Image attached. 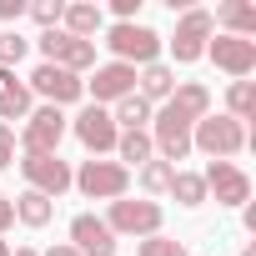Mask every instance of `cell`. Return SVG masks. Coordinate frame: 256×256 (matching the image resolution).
<instances>
[{"mask_svg":"<svg viewBox=\"0 0 256 256\" xmlns=\"http://www.w3.org/2000/svg\"><path fill=\"white\" fill-rule=\"evenodd\" d=\"M0 256H10V241H6V236H0Z\"/></svg>","mask_w":256,"mask_h":256,"instance_id":"e575fe53","label":"cell"},{"mask_svg":"<svg viewBox=\"0 0 256 256\" xmlns=\"http://www.w3.org/2000/svg\"><path fill=\"white\" fill-rule=\"evenodd\" d=\"M171 176H176V166H166L161 156H156V161H146V166L136 171V181H141L146 201H151V196H166V191H171Z\"/></svg>","mask_w":256,"mask_h":256,"instance_id":"d4e9b609","label":"cell"},{"mask_svg":"<svg viewBox=\"0 0 256 256\" xmlns=\"http://www.w3.org/2000/svg\"><path fill=\"white\" fill-rule=\"evenodd\" d=\"M10 226H16V206H10V196H6V191H0V236H6Z\"/></svg>","mask_w":256,"mask_h":256,"instance_id":"4dcf8cb0","label":"cell"},{"mask_svg":"<svg viewBox=\"0 0 256 256\" xmlns=\"http://www.w3.org/2000/svg\"><path fill=\"white\" fill-rule=\"evenodd\" d=\"M116 161H120L126 171H141L146 161H156L151 131H120V136H116Z\"/></svg>","mask_w":256,"mask_h":256,"instance_id":"ffe728a7","label":"cell"},{"mask_svg":"<svg viewBox=\"0 0 256 256\" xmlns=\"http://www.w3.org/2000/svg\"><path fill=\"white\" fill-rule=\"evenodd\" d=\"M246 146H251L246 126L231 120L226 110H221V116H206V120L191 126V151H201V156H211V161H231V156H241Z\"/></svg>","mask_w":256,"mask_h":256,"instance_id":"7a4b0ae2","label":"cell"},{"mask_svg":"<svg viewBox=\"0 0 256 256\" xmlns=\"http://www.w3.org/2000/svg\"><path fill=\"white\" fill-rule=\"evenodd\" d=\"M70 246L80 251V256H116V236H110V226L96 216V211H80V216H70Z\"/></svg>","mask_w":256,"mask_h":256,"instance_id":"5bb4252c","label":"cell"},{"mask_svg":"<svg viewBox=\"0 0 256 256\" xmlns=\"http://www.w3.org/2000/svg\"><path fill=\"white\" fill-rule=\"evenodd\" d=\"M40 256H80V251H76V246H70V241H56V246H46V251H40Z\"/></svg>","mask_w":256,"mask_h":256,"instance_id":"d6a6232c","label":"cell"},{"mask_svg":"<svg viewBox=\"0 0 256 256\" xmlns=\"http://www.w3.org/2000/svg\"><path fill=\"white\" fill-rule=\"evenodd\" d=\"M206 60L231 76V80H251L256 70V40H241V36H211L206 40Z\"/></svg>","mask_w":256,"mask_h":256,"instance_id":"9c48e42d","label":"cell"},{"mask_svg":"<svg viewBox=\"0 0 256 256\" xmlns=\"http://www.w3.org/2000/svg\"><path fill=\"white\" fill-rule=\"evenodd\" d=\"M66 131H70V120H66V110H56V106H36L26 120H20V156H60V141H66Z\"/></svg>","mask_w":256,"mask_h":256,"instance_id":"3957f363","label":"cell"},{"mask_svg":"<svg viewBox=\"0 0 256 256\" xmlns=\"http://www.w3.org/2000/svg\"><path fill=\"white\" fill-rule=\"evenodd\" d=\"M166 196H176V206H186V211H191V206H206V181H201L196 171H181V166H176Z\"/></svg>","mask_w":256,"mask_h":256,"instance_id":"cb8c5ba5","label":"cell"},{"mask_svg":"<svg viewBox=\"0 0 256 256\" xmlns=\"http://www.w3.org/2000/svg\"><path fill=\"white\" fill-rule=\"evenodd\" d=\"M106 226H110V236L120 241V236H136V241H146V236H161V226H166V211L156 206V201H131V196H120V201H110V211L100 216Z\"/></svg>","mask_w":256,"mask_h":256,"instance_id":"277c9868","label":"cell"},{"mask_svg":"<svg viewBox=\"0 0 256 256\" xmlns=\"http://www.w3.org/2000/svg\"><path fill=\"white\" fill-rule=\"evenodd\" d=\"M211 26H216V36L256 40V6H251V0H221V6L211 10Z\"/></svg>","mask_w":256,"mask_h":256,"instance_id":"9a60e30c","label":"cell"},{"mask_svg":"<svg viewBox=\"0 0 256 256\" xmlns=\"http://www.w3.org/2000/svg\"><path fill=\"white\" fill-rule=\"evenodd\" d=\"M110 16H116V26L136 20V16H141V0H110Z\"/></svg>","mask_w":256,"mask_h":256,"instance_id":"f546056e","label":"cell"},{"mask_svg":"<svg viewBox=\"0 0 256 256\" xmlns=\"http://www.w3.org/2000/svg\"><path fill=\"white\" fill-rule=\"evenodd\" d=\"M26 16H30L40 30H56V26H60V16H66V0H30Z\"/></svg>","mask_w":256,"mask_h":256,"instance_id":"484cf974","label":"cell"},{"mask_svg":"<svg viewBox=\"0 0 256 256\" xmlns=\"http://www.w3.org/2000/svg\"><path fill=\"white\" fill-rule=\"evenodd\" d=\"M30 110H36L30 86H26L16 70H6V66H0V120H6V126H16V120H26Z\"/></svg>","mask_w":256,"mask_h":256,"instance_id":"2e32d148","label":"cell"},{"mask_svg":"<svg viewBox=\"0 0 256 256\" xmlns=\"http://www.w3.org/2000/svg\"><path fill=\"white\" fill-rule=\"evenodd\" d=\"M171 90H176V66L156 60V66H141V70H136V96H141V100L166 106V100H171Z\"/></svg>","mask_w":256,"mask_h":256,"instance_id":"e0dca14e","label":"cell"},{"mask_svg":"<svg viewBox=\"0 0 256 256\" xmlns=\"http://www.w3.org/2000/svg\"><path fill=\"white\" fill-rule=\"evenodd\" d=\"M211 36H216V26H211V10H206V6L181 10L176 36L166 40V46H171V60H176V66H196V60L206 56V40H211Z\"/></svg>","mask_w":256,"mask_h":256,"instance_id":"8992f818","label":"cell"},{"mask_svg":"<svg viewBox=\"0 0 256 256\" xmlns=\"http://www.w3.org/2000/svg\"><path fill=\"white\" fill-rule=\"evenodd\" d=\"M86 90H90V106H106V110H110L120 96H131V90H136V70H131V66H120V60H106V66L90 70Z\"/></svg>","mask_w":256,"mask_h":256,"instance_id":"4fadbf2b","label":"cell"},{"mask_svg":"<svg viewBox=\"0 0 256 256\" xmlns=\"http://www.w3.org/2000/svg\"><path fill=\"white\" fill-rule=\"evenodd\" d=\"M166 106H171V110H181V116L196 126V120H206V116H211V90H206L201 80H176V90H171V100H166Z\"/></svg>","mask_w":256,"mask_h":256,"instance_id":"d6986e66","label":"cell"},{"mask_svg":"<svg viewBox=\"0 0 256 256\" xmlns=\"http://www.w3.org/2000/svg\"><path fill=\"white\" fill-rule=\"evenodd\" d=\"M10 206H16V221H20V226H30V231L50 226V216H56V201H50V196H40V191H20Z\"/></svg>","mask_w":256,"mask_h":256,"instance_id":"7402d4cb","label":"cell"},{"mask_svg":"<svg viewBox=\"0 0 256 256\" xmlns=\"http://www.w3.org/2000/svg\"><path fill=\"white\" fill-rule=\"evenodd\" d=\"M201 181H206V201L216 196V206H251V176L236 161H211Z\"/></svg>","mask_w":256,"mask_h":256,"instance_id":"30bf717a","label":"cell"},{"mask_svg":"<svg viewBox=\"0 0 256 256\" xmlns=\"http://www.w3.org/2000/svg\"><path fill=\"white\" fill-rule=\"evenodd\" d=\"M60 30L76 36V40H96L106 30V10L90 6V0H76V6H66V16H60Z\"/></svg>","mask_w":256,"mask_h":256,"instance_id":"ac0fdd59","label":"cell"},{"mask_svg":"<svg viewBox=\"0 0 256 256\" xmlns=\"http://www.w3.org/2000/svg\"><path fill=\"white\" fill-rule=\"evenodd\" d=\"M136 256H191V251H186V241H176V236H146V241L136 246Z\"/></svg>","mask_w":256,"mask_h":256,"instance_id":"83f0119b","label":"cell"},{"mask_svg":"<svg viewBox=\"0 0 256 256\" xmlns=\"http://www.w3.org/2000/svg\"><path fill=\"white\" fill-rule=\"evenodd\" d=\"M100 46L110 50V60L141 70V66H156V60H161V46H166V40H161L151 26H141V20H126V26H106V40H100Z\"/></svg>","mask_w":256,"mask_h":256,"instance_id":"6da1fadb","label":"cell"},{"mask_svg":"<svg viewBox=\"0 0 256 256\" xmlns=\"http://www.w3.org/2000/svg\"><path fill=\"white\" fill-rule=\"evenodd\" d=\"M20 176H26V191H40L50 201L70 191V161L60 156H20Z\"/></svg>","mask_w":256,"mask_h":256,"instance_id":"7c38bea8","label":"cell"},{"mask_svg":"<svg viewBox=\"0 0 256 256\" xmlns=\"http://www.w3.org/2000/svg\"><path fill=\"white\" fill-rule=\"evenodd\" d=\"M26 86H30V96H40V100H46V106H56V110H66V106H80V100H86V76H70L66 66H46V60H40V66L30 70V80H26Z\"/></svg>","mask_w":256,"mask_h":256,"instance_id":"52a82bcc","label":"cell"},{"mask_svg":"<svg viewBox=\"0 0 256 256\" xmlns=\"http://www.w3.org/2000/svg\"><path fill=\"white\" fill-rule=\"evenodd\" d=\"M70 186L86 196V201H120L131 191V171L120 161H80V171H70Z\"/></svg>","mask_w":256,"mask_h":256,"instance_id":"5b68a950","label":"cell"},{"mask_svg":"<svg viewBox=\"0 0 256 256\" xmlns=\"http://www.w3.org/2000/svg\"><path fill=\"white\" fill-rule=\"evenodd\" d=\"M226 116L231 120H256V80H231L226 86Z\"/></svg>","mask_w":256,"mask_h":256,"instance_id":"603a6c76","label":"cell"},{"mask_svg":"<svg viewBox=\"0 0 256 256\" xmlns=\"http://www.w3.org/2000/svg\"><path fill=\"white\" fill-rule=\"evenodd\" d=\"M26 50H30V40L20 30H0V66H6V70H16L26 60Z\"/></svg>","mask_w":256,"mask_h":256,"instance_id":"4316f807","label":"cell"},{"mask_svg":"<svg viewBox=\"0 0 256 256\" xmlns=\"http://www.w3.org/2000/svg\"><path fill=\"white\" fill-rule=\"evenodd\" d=\"M151 116H156V106H151V100H141L136 90H131V96H120V100L110 106L116 131H146V126H151Z\"/></svg>","mask_w":256,"mask_h":256,"instance_id":"44dd1931","label":"cell"},{"mask_svg":"<svg viewBox=\"0 0 256 256\" xmlns=\"http://www.w3.org/2000/svg\"><path fill=\"white\" fill-rule=\"evenodd\" d=\"M10 256H40V251H36V246H16Z\"/></svg>","mask_w":256,"mask_h":256,"instance_id":"836d02e7","label":"cell"},{"mask_svg":"<svg viewBox=\"0 0 256 256\" xmlns=\"http://www.w3.org/2000/svg\"><path fill=\"white\" fill-rule=\"evenodd\" d=\"M70 131H76V141H80L96 161H106V156L116 151V136H120L106 106H80V116L70 120Z\"/></svg>","mask_w":256,"mask_h":256,"instance_id":"8fae6325","label":"cell"},{"mask_svg":"<svg viewBox=\"0 0 256 256\" xmlns=\"http://www.w3.org/2000/svg\"><path fill=\"white\" fill-rule=\"evenodd\" d=\"M151 146H156V156L166 161V166H176V161H186L191 156V120L181 116V110H171V106H161L156 116H151Z\"/></svg>","mask_w":256,"mask_h":256,"instance_id":"ba28073f","label":"cell"},{"mask_svg":"<svg viewBox=\"0 0 256 256\" xmlns=\"http://www.w3.org/2000/svg\"><path fill=\"white\" fill-rule=\"evenodd\" d=\"M6 166H16V126L0 120V171Z\"/></svg>","mask_w":256,"mask_h":256,"instance_id":"f1b7e54d","label":"cell"},{"mask_svg":"<svg viewBox=\"0 0 256 256\" xmlns=\"http://www.w3.org/2000/svg\"><path fill=\"white\" fill-rule=\"evenodd\" d=\"M26 16V0H0V20H20Z\"/></svg>","mask_w":256,"mask_h":256,"instance_id":"1f68e13d","label":"cell"}]
</instances>
